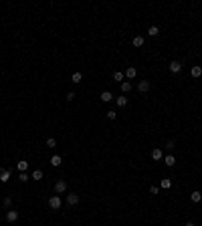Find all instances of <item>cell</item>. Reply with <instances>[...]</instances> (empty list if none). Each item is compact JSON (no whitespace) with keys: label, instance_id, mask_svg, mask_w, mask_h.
<instances>
[{"label":"cell","instance_id":"cell-1","mask_svg":"<svg viewBox=\"0 0 202 226\" xmlns=\"http://www.w3.org/2000/svg\"><path fill=\"white\" fill-rule=\"evenodd\" d=\"M49 208H51V210H59V208H61V198H59V196H51V198H49Z\"/></svg>","mask_w":202,"mask_h":226},{"label":"cell","instance_id":"cell-2","mask_svg":"<svg viewBox=\"0 0 202 226\" xmlns=\"http://www.w3.org/2000/svg\"><path fill=\"white\" fill-rule=\"evenodd\" d=\"M67 192V182L65 180H59L55 184V194H65Z\"/></svg>","mask_w":202,"mask_h":226},{"label":"cell","instance_id":"cell-3","mask_svg":"<svg viewBox=\"0 0 202 226\" xmlns=\"http://www.w3.org/2000/svg\"><path fill=\"white\" fill-rule=\"evenodd\" d=\"M79 204V194H67V206H77Z\"/></svg>","mask_w":202,"mask_h":226},{"label":"cell","instance_id":"cell-4","mask_svg":"<svg viewBox=\"0 0 202 226\" xmlns=\"http://www.w3.org/2000/svg\"><path fill=\"white\" fill-rule=\"evenodd\" d=\"M150 87H152V85H150V81H140V85H137V91H140V93H148V91H150Z\"/></svg>","mask_w":202,"mask_h":226},{"label":"cell","instance_id":"cell-5","mask_svg":"<svg viewBox=\"0 0 202 226\" xmlns=\"http://www.w3.org/2000/svg\"><path fill=\"white\" fill-rule=\"evenodd\" d=\"M10 180V170H4V168H0V182H6Z\"/></svg>","mask_w":202,"mask_h":226},{"label":"cell","instance_id":"cell-6","mask_svg":"<svg viewBox=\"0 0 202 226\" xmlns=\"http://www.w3.org/2000/svg\"><path fill=\"white\" fill-rule=\"evenodd\" d=\"M170 71H172V73H180V71H182V63H180V61H172V63H170Z\"/></svg>","mask_w":202,"mask_h":226},{"label":"cell","instance_id":"cell-7","mask_svg":"<svg viewBox=\"0 0 202 226\" xmlns=\"http://www.w3.org/2000/svg\"><path fill=\"white\" fill-rule=\"evenodd\" d=\"M190 75H192V77H196V79L202 77V67H200V65H194V67L190 69Z\"/></svg>","mask_w":202,"mask_h":226},{"label":"cell","instance_id":"cell-8","mask_svg":"<svg viewBox=\"0 0 202 226\" xmlns=\"http://www.w3.org/2000/svg\"><path fill=\"white\" fill-rule=\"evenodd\" d=\"M162 158H164V154H162V149H160V147H156V149H152V159H156V162H160Z\"/></svg>","mask_w":202,"mask_h":226},{"label":"cell","instance_id":"cell-9","mask_svg":"<svg viewBox=\"0 0 202 226\" xmlns=\"http://www.w3.org/2000/svg\"><path fill=\"white\" fill-rule=\"evenodd\" d=\"M6 220H8V222H16V220H18V212H16V210H8Z\"/></svg>","mask_w":202,"mask_h":226},{"label":"cell","instance_id":"cell-10","mask_svg":"<svg viewBox=\"0 0 202 226\" xmlns=\"http://www.w3.org/2000/svg\"><path fill=\"white\" fill-rule=\"evenodd\" d=\"M135 75H137V69L135 67H127L125 69V77H127V79H134Z\"/></svg>","mask_w":202,"mask_h":226},{"label":"cell","instance_id":"cell-11","mask_svg":"<svg viewBox=\"0 0 202 226\" xmlns=\"http://www.w3.org/2000/svg\"><path fill=\"white\" fill-rule=\"evenodd\" d=\"M61 164H63V158H61V156H53V158H51V166H53V168H59Z\"/></svg>","mask_w":202,"mask_h":226},{"label":"cell","instance_id":"cell-12","mask_svg":"<svg viewBox=\"0 0 202 226\" xmlns=\"http://www.w3.org/2000/svg\"><path fill=\"white\" fill-rule=\"evenodd\" d=\"M111 99H113L111 91H103V93H101V101H103V103H109Z\"/></svg>","mask_w":202,"mask_h":226},{"label":"cell","instance_id":"cell-13","mask_svg":"<svg viewBox=\"0 0 202 226\" xmlns=\"http://www.w3.org/2000/svg\"><path fill=\"white\" fill-rule=\"evenodd\" d=\"M31 178H33L34 182L43 180V170H33V174H31Z\"/></svg>","mask_w":202,"mask_h":226},{"label":"cell","instance_id":"cell-14","mask_svg":"<svg viewBox=\"0 0 202 226\" xmlns=\"http://www.w3.org/2000/svg\"><path fill=\"white\" fill-rule=\"evenodd\" d=\"M164 162H166V166H168V168H174V166H176V158H174V156H166V158H164Z\"/></svg>","mask_w":202,"mask_h":226},{"label":"cell","instance_id":"cell-15","mask_svg":"<svg viewBox=\"0 0 202 226\" xmlns=\"http://www.w3.org/2000/svg\"><path fill=\"white\" fill-rule=\"evenodd\" d=\"M160 186H162L164 190H168V188H172V180H168V178H162V182H160Z\"/></svg>","mask_w":202,"mask_h":226},{"label":"cell","instance_id":"cell-16","mask_svg":"<svg viewBox=\"0 0 202 226\" xmlns=\"http://www.w3.org/2000/svg\"><path fill=\"white\" fill-rule=\"evenodd\" d=\"M16 168H18V172H26V168H28V162H24V159H20V162L16 164Z\"/></svg>","mask_w":202,"mask_h":226},{"label":"cell","instance_id":"cell-17","mask_svg":"<svg viewBox=\"0 0 202 226\" xmlns=\"http://www.w3.org/2000/svg\"><path fill=\"white\" fill-rule=\"evenodd\" d=\"M190 200H192V202H200V200H202V194L198 192V190H196V192H192L190 194Z\"/></svg>","mask_w":202,"mask_h":226},{"label":"cell","instance_id":"cell-18","mask_svg":"<svg viewBox=\"0 0 202 226\" xmlns=\"http://www.w3.org/2000/svg\"><path fill=\"white\" fill-rule=\"evenodd\" d=\"M148 34H150V36H158V34H160V28H158V26H150V28H148Z\"/></svg>","mask_w":202,"mask_h":226},{"label":"cell","instance_id":"cell-19","mask_svg":"<svg viewBox=\"0 0 202 226\" xmlns=\"http://www.w3.org/2000/svg\"><path fill=\"white\" fill-rule=\"evenodd\" d=\"M121 91H124V93L132 91V83H129V81H124V83H121Z\"/></svg>","mask_w":202,"mask_h":226},{"label":"cell","instance_id":"cell-20","mask_svg":"<svg viewBox=\"0 0 202 226\" xmlns=\"http://www.w3.org/2000/svg\"><path fill=\"white\" fill-rule=\"evenodd\" d=\"M18 180H20V182H26V180H31V176H28L26 172H18Z\"/></svg>","mask_w":202,"mask_h":226},{"label":"cell","instance_id":"cell-21","mask_svg":"<svg viewBox=\"0 0 202 226\" xmlns=\"http://www.w3.org/2000/svg\"><path fill=\"white\" fill-rule=\"evenodd\" d=\"M144 45V36H134V46H142Z\"/></svg>","mask_w":202,"mask_h":226},{"label":"cell","instance_id":"cell-22","mask_svg":"<svg viewBox=\"0 0 202 226\" xmlns=\"http://www.w3.org/2000/svg\"><path fill=\"white\" fill-rule=\"evenodd\" d=\"M47 147H51V149L57 147V139H55V137H49V139H47Z\"/></svg>","mask_w":202,"mask_h":226},{"label":"cell","instance_id":"cell-23","mask_svg":"<svg viewBox=\"0 0 202 226\" xmlns=\"http://www.w3.org/2000/svg\"><path fill=\"white\" fill-rule=\"evenodd\" d=\"M124 77H125V75L121 73V71H115V73H113V79H115V81H124Z\"/></svg>","mask_w":202,"mask_h":226},{"label":"cell","instance_id":"cell-24","mask_svg":"<svg viewBox=\"0 0 202 226\" xmlns=\"http://www.w3.org/2000/svg\"><path fill=\"white\" fill-rule=\"evenodd\" d=\"M71 79H73V83H81L83 75H81V73H73V77H71Z\"/></svg>","mask_w":202,"mask_h":226},{"label":"cell","instance_id":"cell-25","mask_svg":"<svg viewBox=\"0 0 202 226\" xmlns=\"http://www.w3.org/2000/svg\"><path fill=\"white\" fill-rule=\"evenodd\" d=\"M127 105V99L125 97H117V107H125Z\"/></svg>","mask_w":202,"mask_h":226},{"label":"cell","instance_id":"cell-26","mask_svg":"<svg viewBox=\"0 0 202 226\" xmlns=\"http://www.w3.org/2000/svg\"><path fill=\"white\" fill-rule=\"evenodd\" d=\"M12 206V198H4V208H10Z\"/></svg>","mask_w":202,"mask_h":226},{"label":"cell","instance_id":"cell-27","mask_svg":"<svg viewBox=\"0 0 202 226\" xmlns=\"http://www.w3.org/2000/svg\"><path fill=\"white\" fill-rule=\"evenodd\" d=\"M174 147H176V143H174L172 139H170V141H166V149H174Z\"/></svg>","mask_w":202,"mask_h":226},{"label":"cell","instance_id":"cell-28","mask_svg":"<svg viewBox=\"0 0 202 226\" xmlns=\"http://www.w3.org/2000/svg\"><path fill=\"white\" fill-rule=\"evenodd\" d=\"M107 117H109V119H115V117H117V111H107Z\"/></svg>","mask_w":202,"mask_h":226},{"label":"cell","instance_id":"cell-29","mask_svg":"<svg viewBox=\"0 0 202 226\" xmlns=\"http://www.w3.org/2000/svg\"><path fill=\"white\" fill-rule=\"evenodd\" d=\"M160 192V188L158 186H150V194H158Z\"/></svg>","mask_w":202,"mask_h":226},{"label":"cell","instance_id":"cell-30","mask_svg":"<svg viewBox=\"0 0 202 226\" xmlns=\"http://www.w3.org/2000/svg\"><path fill=\"white\" fill-rule=\"evenodd\" d=\"M73 99H75V93H73V91H69V93H67V101H73Z\"/></svg>","mask_w":202,"mask_h":226},{"label":"cell","instance_id":"cell-31","mask_svg":"<svg viewBox=\"0 0 202 226\" xmlns=\"http://www.w3.org/2000/svg\"><path fill=\"white\" fill-rule=\"evenodd\" d=\"M186 226H196V224H194V222H186Z\"/></svg>","mask_w":202,"mask_h":226}]
</instances>
